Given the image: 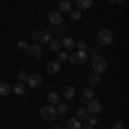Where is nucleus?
<instances>
[{
    "mask_svg": "<svg viewBox=\"0 0 129 129\" xmlns=\"http://www.w3.org/2000/svg\"><path fill=\"white\" fill-rule=\"evenodd\" d=\"M91 67H93V71L96 74H102V72L107 71V60L103 59L102 55H93L91 57Z\"/></svg>",
    "mask_w": 129,
    "mask_h": 129,
    "instance_id": "f257e3e1",
    "label": "nucleus"
},
{
    "mask_svg": "<svg viewBox=\"0 0 129 129\" xmlns=\"http://www.w3.org/2000/svg\"><path fill=\"white\" fill-rule=\"evenodd\" d=\"M72 64V66H79V64H84L88 60V52L86 50H78V52H72V55H69L67 59Z\"/></svg>",
    "mask_w": 129,
    "mask_h": 129,
    "instance_id": "f03ea898",
    "label": "nucleus"
},
{
    "mask_svg": "<svg viewBox=\"0 0 129 129\" xmlns=\"http://www.w3.org/2000/svg\"><path fill=\"white\" fill-rule=\"evenodd\" d=\"M40 117L45 122H52V120L57 119V112H55V109L52 105H45V107L40 109Z\"/></svg>",
    "mask_w": 129,
    "mask_h": 129,
    "instance_id": "7ed1b4c3",
    "label": "nucleus"
},
{
    "mask_svg": "<svg viewBox=\"0 0 129 129\" xmlns=\"http://www.w3.org/2000/svg\"><path fill=\"white\" fill-rule=\"evenodd\" d=\"M96 41H98V45H102V47L110 45V43L114 41V35H112V31H110V29L98 31V35H96Z\"/></svg>",
    "mask_w": 129,
    "mask_h": 129,
    "instance_id": "20e7f679",
    "label": "nucleus"
},
{
    "mask_svg": "<svg viewBox=\"0 0 129 129\" xmlns=\"http://www.w3.org/2000/svg\"><path fill=\"white\" fill-rule=\"evenodd\" d=\"M26 83H28V86L29 88H40L41 84H43V78H41L40 74H33V76H28V79H26Z\"/></svg>",
    "mask_w": 129,
    "mask_h": 129,
    "instance_id": "39448f33",
    "label": "nucleus"
},
{
    "mask_svg": "<svg viewBox=\"0 0 129 129\" xmlns=\"http://www.w3.org/2000/svg\"><path fill=\"white\" fill-rule=\"evenodd\" d=\"M28 52H29V55H31L35 60H40L41 55H43V48H41L40 43H33L29 48H28Z\"/></svg>",
    "mask_w": 129,
    "mask_h": 129,
    "instance_id": "423d86ee",
    "label": "nucleus"
},
{
    "mask_svg": "<svg viewBox=\"0 0 129 129\" xmlns=\"http://www.w3.org/2000/svg\"><path fill=\"white\" fill-rule=\"evenodd\" d=\"M86 110H88V114H98L100 110H102V103H100L98 100H95V98H91L88 100V105H86Z\"/></svg>",
    "mask_w": 129,
    "mask_h": 129,
    "instance_id": "0eeeda50",
    "label": "nucleus"
},
{
    "mask_svg": "<svg viewBox=\"0 0 129 129\" xmlns=\"http://www.w3.org/2000/svg\"><path fill=\"white\" fill-rule=\"evenodd\" d=\"M47 17H48L50 24H55V26H60L62 24V16H60L59 10H50Z\"/></svg>",
    "mask_w": 129,
    "mask_h": 129,
    "instance_id": "6e6552de",
    "label": "nucleus"
},
{
    "mask_svg": "<svg viewBox=\"0 0 129 129\" xmlns=\"http://www.w3.org/2000/svg\"><path fill=\"white\" fill-rule=\"evenodd\" d=\"M59 71H60V64L57 62V60H52V62H48V66H47V72H48L50 76L59 74Z\"/></svg>",
    "mask_w": 129,
    "mask_h": 129,
    "instance_id": "1a4fd4ad",
    "label": "nucleus"
},
{
    "mask_svg": "<svg viewBox=\"0 0 129 129\" xmlns=\"http://www.w3.org/2000/svg\"><path fill=\"white\" fill-rule=\"evenodd\" d=\"M47 100H48V105H57V103L60 102L59 93H57V91H48V95H47Z\"/></svg>",
    "mask_w": 129,
    "mask_h": 129,
    "instance_id": "9d476101",
    "label": "nucleus"
},
{
    "mask_svg": "<svg viewBox=\"0 0 129 129\" xmlns=\"http://www.w3.org/2000/svg\"><path fill=\"white\" fill-rule=\"evenodd\" d=\"M74 43H76V41L72 40V38H67V36H66V38H62V41H60V47H64L66 50H74L76 48Z\"/></svg>",
    "mask_w": 129,
    "mask_h": 129,
    "instance_id": "9b49d317",
    "label": "nucleus"
},
{
    "mask_svg": "<svg viewBox=\"0 0 129 129\" xmlns=\"http://www.w3.org/2000/svg\"><path fill=\"white\" fill-rule=\"evenodd\" d=\"M93 5V0H78V9L79 10H88Z\"/></svg>",
    "mask_w": 129,
    "mask_h": 129,
    "instance_id": "f8f14e48",
    "label": "nucleus"
},
{
    "mask_svg": "<svg viewBox=\"0 0 129 129\" xmlns=\"http://www.w3.org/2000/svg\"><path fill=\"white\" fill-rule=\"evenodd\" d=\"M66 129H81V122L78 119H69L66 122Z\"/></svg>",
    "mask_w": 129,
    "mask_h": 129,
    "instance_id": "ddd939ff",
    "label": "nucleus"
},
{
    "mask_svg": "<svg viewBox=\"0 0 129 129\" xmlns=\"http://www.w3.org/2000/svg\"><path fill=\"white\" fill-rule=\"evenodd\" d=\"M74 95H76V88H74V86H66V88H64V96L67 100H72Z\"/></svg>",
    "mask_w": 129,
    "mask_h": 129,
    "instance_id": "4468645a",
    "label": "nucleus"
},
{
    "mask_svg": "<svg viewBox=\"0 0 129 129\" xmlns=\"http://www.w3.org/2000/svg\"><path fill=\"white\" fill-rule=\"evenodd\" d=\"M10 89H12L16 95H24V83H19V81H17L14 86H10Z\"/></svg>",
    "mask_w": 129,
    "mask_h": 129,
    "instance_id": "2eb2a0df",
    "label": "nucleus"
},
{
    "mask_svg": "<svg viewBox=\"0 0 129 129\" xmlns=\"http://www.w3.org/2000/svg\"><path fill=\"white\" fill-rule=\"evenodd\" d=\"M10 91V84L9 83H0V96H7Z\"/></svg>",
    "mask_w": 129,
    "mask_h": 129,
    "instance_id": "dca6fc26",
    "label": "nucleus"
},
{
    "mask_svg": "<svg viewBox=\"0 0 129 129\" xmlns=\"http://www.w3.org/2000/svg\"><path fill=\"white\" fill-rule=\"evenodd\" d=\"M86 115H88V110L84 109V107H79V109L76 110V119L78 120H84Z\"/></svg>",
    "mask_w": 129,
    "mask_h": 129,
    "instance_id": "f3484780",
    "label": "nucleus"
},
{
    "mask_svg": "<svg viewBox=\"0 0 129 129\" xmlns=\"http://www.w3.org/2000/svg\"><path fill=\"white\" fill-rule=\"evenodd\" d=\"M40 35H41L40 43H48V41L52 40V35H50V31H48V29H41V31H40Z\"/></svg>",
    "mask_w": 129,
    "mask_h": 129,
    "instance_id": "a211bd4d",
    "label": "nucleus"
},
{
    "mask_svg": "<svg viewBox=\"0 0 129 129\" xmlns=\"http://www.w3.org/2000/svg\"><path fill=\"white\" fill-rule=\"evenodd\" d=\"M59 10H64V12H69L71 9V2H67V0H60L59 2Z\"/></svg>",
    "mask_w": 129,
    "mask_h": 129,
    "instance_id": "6ab92c4d",
    "label": "nucleus"
},
{
    "mask_svg": "<svg viewBox=\"0 0 129 129\" xmlns=\"http://www.w3.org/2000/svg\"><path fill=\"white\" fill-rule=\"evenodd\" d=\"M47 45L50 47L52 52H59V50H60V41H57V40H50Z\"/></svg>",
    "mask_w": 129,
    "mask_h": 129,
    "instance_id": "aec40b11",
    "label": "nucleus"
},
{
    "mask_svg": "<svg viewBox=\"0 0 129 129\" xmlns=\"http://www.w3.org/2000/svg\"><path fill=\"white\" fill-rule=\"evenodd\" d=\"M83 96L86 100H91L93 96H95V91H93V88H84L83 89Z\"/></svg>",
    "mask_w": 129,
    "mask_h": 129,
    "instance_id": "412c9836",
    "label": "nucleus"
},
{
    "mask_svg": "<svg viewBox=\"0 0 129 129\" xmlns=\"http://www.w3.org/2000/svg\"><path fill=\"white\" fill-rule=\"evenodd\" d=\"M81 16H83V14H81V10H69V17L72 21H79Z\"/></svg>",
    "mask_w": 129,
    "mask_h": 129,
    "instance_id": "4be33fe9",
    "label": "nucleus"
},
{
    "mask_svg": "<svg viewBox=\"0 0 129 129\" xmlns=\"http://www.w3.org/2000/svg\"><path fill=\"white\" fill-rule=\"evenodd\" d=\"M67 105H66V103H57V109H55V112H57V114H62V115H64V114H67Z\"/></svg>",
    "mask_w": 129,
    "mask_h": 129,
    "instance_id": "5701e85b",
    "label": "nucleus"
},
{
    "mask_svg": "<svg viewBox=\"0 0 129 129\" xmlns=\"http://www.w3.org/2000/svg\"><path fill=\"white\" fill-rule=\"evenodd\" d=\"M67 59H69V55H67L66 52H57V62H59V64L66 62Z\"/></svg>",
    "mask_w": 129,
    "mask_h": 129,
    "instance_id": "b1692460",
    "label": "nucleus"
},
{
    "mask_svg": "<svg viewBox=\"0 0 129 129\" xmlns=\"http://www.w3.org/2000/svg\"><path fill=\"white\" fill-rule=\"evenodd\" d=\"M102 78H100V74H93L91 78H89V83H91V86H98Z\"/></svg>",
    "mask_w": 129,
    "mask_h": 129,
    "instance_id": "393cba45",
    "label": "nucleus"
},
{
    "mask_svg": "<svg viewBox=\"0 0 129 129\" xmlns=\"http://www.w3.org/2000/svg\"><path fill=\"white\" fill-rule=\"evenodd\" d=\"M28 48H29V45H28V43H26L24 40L17 41V50H21V52H26Z\"/></svg>",
    "mask_w": 129,
    "mask_h": 129,
    "instance_id": "a878e982",
    "label": "nucleus"
},
{
    "mask_svg": "<svg viewBox=\"0 0 129 129\" xmlns=\"http://www.w3.org/2000/svg\"><path fill=\"white\" fill-rule=\"evenodd\" d=\"M84 120H88V124H89V126H95V124L98 122V119H96V117H95L93 114H88V115H86V119H84Z\"/></svg>",
    "mask_w": 129,
    "mask_h": 129,
    "instance_id": "bb28decb",
    "label": "nucleus"
},
{
    "mask_svg": "<svg viewBox=\"0 0 129 129\" xmlns=\"http://www.w3.org/2000/svg\"><path fill=\"white\" fill-rule=\"evenodd\" d=\"M74 47H78V50H86L88 48V45H86L84 40H78V43H74Z\"/></svg>",
    "mask_w": 129,
    "mask_h": 129,
    "instance_id": "cd10ccee",
    "label": "nucleus"
},
{
    "mask_svg": "<svg viewBox=\"0 0 129 129\" xmlns=\"http://www.w3.org/2000/svg\"><path fill=\"white\" fill-rule=\"evenodd\" d=\"M31 38H33V41H35V43H40V40H41L40 31H33V33H31Z\"/></svg>",
    "mask_w": 129,
    "mask_h": 129,
    "instance_id": "c85d7f7f",
    "label": "nucleus"
},
{
    "mask_svg": "<svg viewBox=\"0 0 129 129\" xmlns=\"http://www.w3.org/2000/svg\"><path fill=\"white\" fill-rule=\"evenodd\" d=\"M17 79H19V83H26V79H28V74H26L24 71H21L19 74H17Z\"/></svg>",
    "mask_w": 129,
    "mask_h": 129,
    "instance_id": "c756f323",
    "label": "nucleus"
},
{
    "mask_svg": "<svg viewBox=\"0 0 129 129\" xmlns=\"http://www.w3.org/2000/svg\"><path fill=\"white\" fill-rule=\"evenodd\" d=\"M110 129H124V124H122V122H117V124H115V126H114V127H110Z\"/></svg>",
    "mask_w": 129,
    "mask_h": 129,
    "instance_id": "7c9ffc66",
    "label": "nucleus"
},
{
    "mask_svg": "<svg viewBox=\"0 0 129 129\" xmlns=\"http://www.w3.org/2000/svg\"><path fill=\"white\" fill-rule=\"evenodd\" d=\"M91 53H93V55H100V48H98V47L91 48Z\"/></svg>",
    "mask_w": 129,
    "mask_h": 129,
    "instance_id": "2f4dec72",
    "label": "nucleus"
},
{
    "mask_svg": "<svg viewBox=\"0 0 129 129\" xmlns=\"http://www.w3.org/2000/svg\"><path fill=\"white\" fill-rule=\"evenodd\" d=\"M81 129H93V126H89V124H86V126H81Z\"/></svg>",
    "mask_w": 129,
    "mask_h": 129,
    "instance_id": "473e14b6",
    "label": "nucleus"
},
{
    "mask_svg": "<svg viewBox=\"0 0 129 129\" xmlns=\"http://www.w3.org/2000/svg\"><path fill=\"white\" fill-rule=\"evenodd\" d=\"M117 4H126V0H115Z\"/></svg>",
    "mask_w": 129,
    "mask_h": 129,
    "instance_id": "72a5a7b5",
    "label": "nucleus"
},
{
    "mask_svg": "<svg viewBox=\"0 0 129 129\" xmlns=\"http://www.w3.org/2000/svg\"><path fill=\"white\" fill-rule=\"evenodd\" d=\"M53 129H62V127H59V126H57V127H53Z\"/></svg>",
    "mask_w": 129,
    "mask_h": 129,
    "instance_id": "f704fd0d",
    "label": "nucleus"
},
{
    "mask_svg": "<svg viewBox=\"0 0 129 129\" xmlns=\"http://www.w3.org/2000/svg\"><path fill=\"white\" fill-rule=\"evenodd\" d=\"M107 2H115V0H107Z\"/></svg>",
    "mask_w": 129,
    "mask_h": 129,
    "instance_id": "c9c22d12",
    "label": "nucleus"
},
{
    "mask_svg": "<svg viewBox=\"0 0 129 129\" xmlns=\"http://www.w3.org/2000/svg\"><path fill=\"white\" fill-rule=\"evenodd\" d=\"M0 45H2V38H0Z\"/></svg>",
    "mask_w": 129,
    "mask_h": 129,
    "instance_id": "e433bc0d",
    "label": "nucleus"
},
{
    "mask_svg": "<svg viewBox=\"0 0 129 129\" xmlns=\"http://www.w3.org/2000/svg\"><path fill=\"white\" fill-rule=\"evenodd\" d=\"M67 2H72V0H67Z\"/></svg>",
    "mask_w": 129,
    "mask_h": 129,
    "instance_id": "4c0bfd02",
    "label": "nucleus"
},
{
    "mask_svg": "<svg viewBox=\"0 0 129 129\" xmlns=\"http://www.w3.org/2000/svg\"><path fill=\"white\" fill-rule=\"evenodd\" d=\"M124 129H126V127H124Z\"/></svg>",
    "mask_w": 129,
    "mask_h": 129,
    "instance_id": "58836bf2",
    "label": "nucleus"
}]
</instances>
